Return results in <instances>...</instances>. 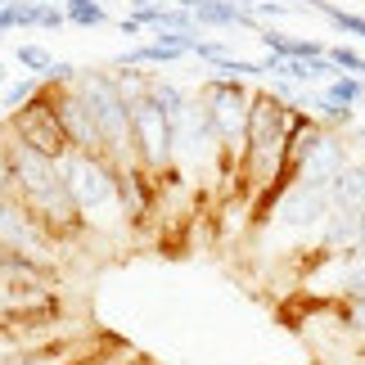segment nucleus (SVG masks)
Segmentation results:
<instances>
[{
	"label": "nucleus",
	"mask_w": 365,
	"mask_h": 365,
	"mask_svg": "<svg viewBox=\"0 0 365 365\" xmlns=\"http://www.w3.org/2000/svg\"><path fill=\"white\" fill-rule=\"evenodd\" d=\"M59 180L68 190L73 207L86 221V235L91 230H104L108 221H122V207H118V167L104 158V153H81V149H68L59 158ZM126 226V221H122Z\"/></svg>",
	"instance_id": "obj_1"
},
{
	"label": "nucleus",
	"mask_w": 365,
	"mask_h": 365,
	"mask_svg": "<svg viewBox=\"0 0 365 365\" xmlns=\"http://www.w3.org/2000/svg\"><path fill=\"white\" fill-rule=\"evenodd\" d=\"M81 104H86V113L95 122V135H100V153L108 163H131V104L122 100L118 81L108 68H77L73 81H68Z\"/></svg>",
	"instance_id": "obj_2"
},
{
	"label": "nucleus",
	"mask_w": 365,
	"mask_h": 365,
	"mask_svg": "<svg viewBox=\"0 0 365 365\" xmlns=\"http://www.w3.org/2000/svg\"><path fill=\"white\" fill-rule=\"evenodd\" d=\"M131 158L149 176H167L176 167V122L149 95L131 104Z\"/></svg>",
	"instance_id": "obj_3"
},
{
	"label": "nucleus",
	"mask_w": 365,
	"mask_h": 365,
	"mask_svg": "<svg viewBox=\"0 0 365 365\" xmlns=\"http://www.w3.org/2000/svg\"><path fill=\"white\" fill-rule=\"evenodd\" d=\"M0 126H5V135H9V140H19V145L36 149V153H46V158H54V163H59L63 153H68V140H63L59 122H54V113H50L46 86H41L23 108H14V113L0 118Z\"/></svg>",
	"instance_id": "obj_4"
},
{
	"label": "nucleus",
	"mask_w": 365,
	"mask_h": 365,
	"mask_svg": "<svg viewBox=\"0 0 365 365\" xmlns=\"http://www.w3.org/2000/svg\"><path fill=\"white\" fill-rule=\"evenodd\" d=\"M46 86V81H41ZM46 100H50V113L59 122V131L68 140V149H81V153H100V135H95V122L86 113V104H81V95L68 86H46Z\"/></svg>",
	"instance_id": "obj_5"
},
{
	"label": "nucleus",
	"mask_w": 365,
	"mask_h": 365,
	"mask_svg": "<svg viewBox=\"0 0 365 365\" xmlns=\"http://www.w3.org/2000/svg\"><path fill=\"white\" fill-rule=\"evenodd\" d=\"M347 163H352V149H347V135H343V131H329V126H325V135H320V145L312 149V158L302 163V172L293 176V180H312V185H329V180L339 176Z\"/></svg>",
	"instance_id": "obj_6"
},
{
	"label": "nucleus",
	"mask_w": 365,
	"mask_h": 365,
	"mask_svg": "<svg viewBox=\"0 0 365 365\" xmlns=\"http://www.w3.org/2000/svg\"><path fill=\"white\" fill-rule=\"evenodd\" d=\"M325 95L329 104H339V108H356L361 100H365V81L361 77H352V73H334L329 81H325Z\"/></svg>",
	"instance_id": "obj_7"
},
{
	"label": "nucleus",
	"mask_w": 365,
	"mask_h": 365,
	"mask_svg": "<svg viewBox=\"0 0 365 365\" xmlns=\"http://www.w3.org/2000/svg\"><path fill=\"white\" fill-rule=\"evenodd\" d=\"M59 9H63V23H77V27H100L108 19L100 0H63Z\"/></svg>",
	"instance_id": "obj_8"
},
{
	"label": "nucleus",
	"mask_w": 365,
	"mask_h": 365,
	"mask_svg": "<svg viewBox=\"0 0 365 365\" xmlns=\"http://www.w3.org/2000/svg\"><path fill=\"white\" fill-rule=\"evenodd\" d=\"M36 91H41V77H23V81H14V86H5V95H0V108H5V113H14V108H23Z\"/></svg>",
	"instance_id": "obj_9"
},
{
	"label": "nucleus",
	"mask_w": 365,
	"mask_h": 365,
	"mask_svg": "<svg viewBox=\"0 0 365 365\" xmlns=\"http://www.w3.org/2000/svg\"><path fill=\"white\" fill-rule=\"evenodd\" d=\"M14 59H19V63H23L32 77H41V73H46V68L54 63V54H50L46 46H32V41H27V46H19V50H14Z\"/></svg>",
	"instance_id": "obj_10"
},
{
	"label": "nucleus",
	"mask_w": 365,
	"mask_h": 365,
	"mask_svg": "<svg viewBox=\"0 0 365 365\" xmlns=\"http://www.w3.org/2000/svg\"><path fill=\"white\" fill-rule=\"evenodd\" d=\"M190 5H194V0H180V9H190Z\"/></svg>",
	"instance_id": "obj_11"
}]
</instances>
